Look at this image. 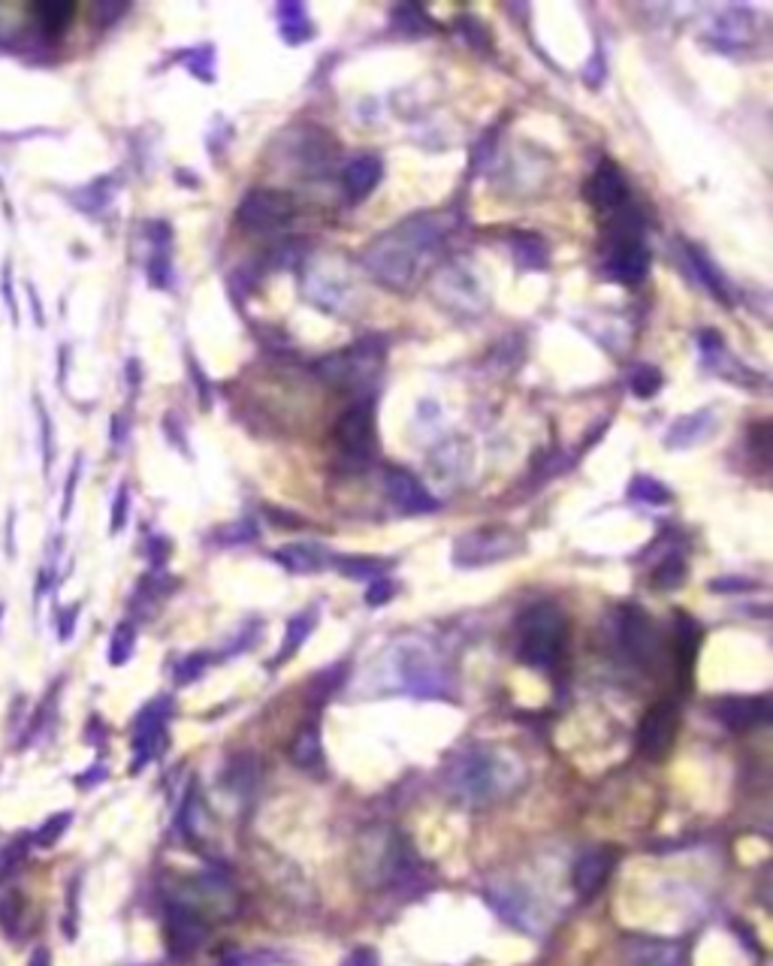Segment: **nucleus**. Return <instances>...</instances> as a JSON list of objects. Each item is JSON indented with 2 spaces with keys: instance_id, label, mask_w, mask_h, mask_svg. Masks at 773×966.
Returning <instances> with one entry per match:
<instances>
[{
  "instance_id": "nucleus-1",
  "label": "nucleus",
  "mask_w": 773,
  "mask_h": 966,
  "mask_svg": "<svg viewBox=\"0 0 773 966\" xmlns=\"http://www.w3.org/2000/svg\"><path fill=\"white\" fill-rule=\"evenodd\" d=\"M523 783V764L505 749H478L460 752L448 771H444V785L453 795V801L469 806H490L511 795L516 785Z\"/></svg>"
},
{
  "instance_id": "nucleus-2",
  "label": "nucleus",
  "mask_w": 773,
  "mask_h": 966,
  "mask_svg": "<svg viewBox=\"0 0 773 966\" xmlns=\"http://www.w3.org/2000/svg\"><path fill=\"white\" fill-rule=\"evenodd\" d=\"M516 653L529 667L548 671L559 662V655L565 650V637H569V623L565 613L559 611L556 604H535L529 607L520 623H516Z\"/></svg>"
},
{
  "instance_id": "nucleus-3",
  "label": "nucleus",
  "mask_w": 773,
  "mask_h": 966,
  "mask_svg": "<svg viewBox=\"0 0 773 966\" xmlns=\"http://www.w3.org/2000/svg\"><path fill=\"white\" fill-rule=\"evenodd\" d=\"M432 233L426 224H405L399 227L390 239H381L372 251H369V266L381 281L390 284H405L414 275V269L420 263V254L426 251L432 242Z\"/></svg>"
},
{
  "instance_id": "nucleus-4",
  "label": "nucleus",
  "mask_w": 773,
  "mask_h": 966,
  "mask_svg": "<svg viewBox=\"0 0 773 966\" xmlns=\"http://www.w3.org/2000/svg\"><path fill=\"white\" fill-rule=\"evenodd\" d=\"M483 897L493 906L495 913L502 915L508 924L520 927L523 934H538L544 930V906L532 897V894L516 885V882H486Z\"/></svg>"
},
{
  "instance_id": "nucleus-5",
  "label": "nucleus",
  "mask_w": 773,
  "mask_h": 966,
  "mask_svg": "<svg viewBox=\"0 0 773 966\" xmlns=\"http://www.w3.org/2000/svg\"><path fill=\"white\" fill-rule=\"evenodd\" d=\"M335 444H339L342 460L357 462V465L372 460V453H375V405L369 399L351 405L339 417V423H335Z\"/></svg>"
},
{
  "instance_id": "nucleus-6",
  "label": "nucleus",
  "mask_w": 773,
  "mask_h": 966,
  "mask_svg": "<svg viewBox=\"0 0 773 966\" xmlns=\"http://www.w3.org/2000/svg\"><path fill=\"white\" fill-rule=\"evenodd\" d=\"M290 218H293V200H290L288 193L251 191L239 203V221L248 230H258V233L281 230V227L290 224Z\"/></svg>"
},
{
  "instance_id": "nucleus-7",
  "label": "nucleus",
  "mask_w": 773,
  "mask_h": 966,
  "mask_svg": "<svg viewBox=\"0 0 773 966\" xmlns=\"http://www.w3.org/2000/svg\"><path fill=\"white\" fill-rule=\"evenodd\" d=\"M676 728H680L676 704L662 701V704L646 710V716L641 720V728H638V749H641V755L653 758V762L667 755L676 741Z\"/></svg>"
},
{
  "instance_id": "nucleus-8",
  "label": "nucleus",
  "mask_w": 773,
  "mask_h": 966,
  "mask_svg": "<svg viewBox=\"0 0 773 966\" xmlns=\"http://www.w3.org/2000/svg\"><path fill=\"white\" fill-rule=\"evenodd\" d=\"M167 716H170V701L158 698L154 704L142 710L137 720V731H133V749H137V771L142 764H149L167 743Z\"/></svg>"
},
{
  "instance_id": "nucleus-9",
  "label": "nucleus",
  "mask_w": 773,
  "mask_h": 966,
  "mask_svg": "<svg viewBox=\"0 0 773 966\" xmlns=\"http://www.w3.org/2000/svg\"><path fill=\"white\" fill-rule=\"evenodd\" d=\"M586 197H590V203L602 212L604 218L616 215V212H623L625 205H629V200H632V191H629V182H625V175L613 163H602L599 170H595V175L590 179V188H586Z\"/></svg>"
},
{
  "instance_id": "nucleus-10",
  "label": "nucleus",
  "mask_w": 773,
  "mask_h": 966,
  "mask_svg": "<svg viewBox=\"0 0 773 966\" xmlns=\"http://www.w3.org/2000/svg\"><path fill=\"white\" fill-rule=\"evenodd\" d=\"M620 644L638 665H650L655 658L659 644H655L653 623H650V616L641 607H625L623 616H620Z\"/></svg>"
},
{
  "instance_id": "nucleus-11",
  "label": "nucleus",
  "mask_w": 773,
  "mask_h": 966,
  "mask_svg": "<svg viewBox=\"0 0 773 966\" xmlns=\"http://www.w3.org/2000/svg\"><path fill=\"white\" fill-rule=\"evenodd\" d=\"M520 547L514 537H511V532H493V529H486V532H472V535H465L462 541H456V562L460 565H481V562H495V559H505L508 553H514V550Z\"/></svg>"
},
{
  "instance_id": "nucleus-12",
  "label": "nucleus",
  "mask_w": 773,
  "mask_h": 966,
  "mask_svg": "<svg viewBox=\"0 0 773 966\" xmlns=\"http://www.w3.org/2000/svg\"><path fill=\"white\" fill-rule=\"evenodd\" d=\"M167 936H170L172 952L188 955L193 948H200L205 939V922L200 909H193L188 903H170L167 909Z\"/></svg>"
},
{
  "instance_id": "nucleus-13",
  "label": "nucleus",
  "mask_w": 773,
  "mask_h": 966,
  "mask_svg": "<svg viewBox=\"0 0 773 966\" xmlns=\"http://www.w3.org/2000/svg\"><path fill=\"white\" fill-rule=\"evenodd\" d=\"M608 269L613 279L634 284L646 275L650 269V254H646L644 239H611L608 242Z\"/></svg>"
},
{
  "instance_id": "nucleus-14",
  "label": "nucleus",
  "mask_w": 773,
  "mask_h": 966,
  "mask_svg": "<svg viewBox=\"0 0 773 966\" xmlns=\"http://www.w3.org/2000/svg\"><path fill=\"white\" fill-rule=\"evenodd\" d=\"M713 716L731 731H750L755 725L771 720V704L764 698H741V695H731V698H716L713 701Z\"/></svg>"
},
{
  "instance_id": "nucleus-15",
  "label": "nucleus",
  "mask_w": 773,
  "mask_h": 966,
  "mask_svg": "<svg viewBox=\"0 0 773 966\" xmlns=\"http://www.w3.org/2000/svg\"><path fill=\"white\" fill-rule=\"evenodd\" d=\"M384 486H386V495H390L402 511H420V514H426V511H435V507H439V502L423 490V483H418V477H411V474L402 472V469H386Z\"/></svg>"
},
{
  "instance_id": "nucleus-16",
  "label": "nucleus",
  "mask_w": 773,
  "mask_h": 966,
  "mask_svg": "<svg viewBox=\"0 0 773 966\" xmlns=\"http://www.w3.org/2000/svg\"><path fill=\"white\" fill-rule=\"evenodd\" d=\"M613 864H616V858H613L611 848H592L586 855H580L574 869H571V882H574L580 897H592L599 892L604 879L611 876Z\"/></svg>"
},
{
  "instance_id": "nucleus-17",
  "label": "nucleus",
  "mask_w": 773,
  "mask_h": 966,
  "mask_svg": "<svg viewBox=\"0 0 773 966\" xmlns=\"http://www.w3.org/2000/svg\"><path fill=\"white\" fill-rule=\"evenodd\" d=\"M625 966H680V948L665 939H625Z\"/></svg>"
},
{
  "instance_id": "nucleus-18",
  "label": "nucleus",
  "mask_w": 773,
  "mask_h": 966,
  "mask_svg": "<svg viewBox=\"0 0 773 966\" xmlns=\"http://www.w3.org/2000/svg\"><path fill=\"white\" fill-rule=\"evenodd\" d=\"M381 182V161L375 158H357L342 170V184L351 200H363L375 191Z\"/></svg>"
},
{
  "instance_id": "nucleus-19",
  "label": "nucleus",
  "mask_w": 773,
  "mask_h": 966,
  "mask_svg": "<svg viewBox=\"0 0 773 966\" xmlns=\"http://www.w3.org/2000/svg\"><path fill=\"white\" fill-rule=\"evenodd\" d=\"M290 758H293V764L302 767V771H321L323 746H321V734H318L314 725L302 728L300 734L293 737V743H290Z\"/></svg>"
},
{
  "instance_id": "nucleus-20",
  "label": "nucleus",
  "mask_w": 773,
  "mask_h": 966,
  "mask_svg": "<svg viewBox=\"0 0 773 966\" xmlns=\"http://www.w3.org/2000/svg\"><path fill=\"white\" fill-rule=\"evenodd\" d=\"M281 565L293 574H309V571H321L323 556H318V550L302 547V544H293V547H284L275 553Z\"/></svg>"
},
{
  "instance_id": "nucleus-21",
  "label": "nucleus",
  "mask_w": 773,
  "mask_h": 966,
  "mask_svg": "<svg viewBox=\"0 0 773 966\" xmlns=\"http://www.w3.org/2000/svg\"><path fill=\"white\" fill-rule=\"evenodd\" d=\"M312 625H314L312 613H300V616H293V620L288 623V634H284V644H281L279 658H275V662H284V658H290V655L297 653V650L302 646V641L312 634Z\"/></svg>"
},
{
  "instance_id": "nucleus-22",
  "label": "nucleus",
  "mask_w": 773,
  "mask_h": 966,
  "mask_svg": "<svg viewBox=\"0 0 773 966\" xmlns=\"http://www.w3.org/2000/svg\"><path fill=\"white\" fill-rule=\"evenodd\" d=\"M689 254H692V263H695V272H699L701 279H704V284H707V288L713 290V293H716V296H720L722 302H729V300H731L729 284H725V281L720 279V272H716V269H713V263H710V260L704 258V254H701V251H689Z\"/></svg>"
},
{
  "instance_id": "nucleus-23",
  "label": "nucleus",
  "mask_w": 773,
  "mask_h": 966,
  "mask_svg": "<svg viewBox=\"0 0 773 966\" xmlns=\"http://www.w3.org/2000/svg\"><path fill=\"white\" fill-rule=\"evenodd\" d=\"M683 577H686V565H683V559L667 556L665 562L655 568L653 583L659 586V590H674V586H680V583H683Z\"/></svg>"
},
{
  "instance_id": "nucleus-24",
  "label": "nucleus",
  "mask_w": 773,
  "mask_h": 966,
  "mask_svg": "<svg viewBox=\"0 0 773 966\" xmlns=\"http://www.w3.org/2000/svg\"><path fill=\"white\" fill-rule=\"evenodd\" d=\"M629 495L638 499V502H646V505H659V502H667L671 493L659 481H650V477H638V481L629 486Z\"/></svg>"
},
{
  "instance_id": "nucleus-25",
  "label": "nucleus",
  "mask_w": 773,
  "mask_h": 966,
  "mask_svg": "<svg viewBox=\"0 0 773 966\" xmlns=\"http://www.w3.org/2000/svg\"><path fill=\"white\" fill-rule=\"evenodd\" d=\"M133 644H137V634L130 625H119V632L112 634V646H109V662L112 665H124L133 653Z\"/></svg>"
},
{
  "instance_id": "nucleus-26",
  "label": "nucleus",
  "mask_w": 773,
  "mask_h": 966,
  "mask_svg": "<svg viewBox=\"0 0 773 966\" xmlns=\"http://www.w3.org/2000/svg\"><path fill=\"white\" fill-rule=\"evenodd\" d=\"M339 568H342L348 577L372 580V577H378L381 571H384V565H381V562H375V559L354 556V559H342V562H339Z\"/></svg>"
},
{
  "instance_id": "nucleus-27",
  "label": "nucleus",
  "mask_w": 773,
  "mask_h": 966,
  "mask_svg": "<svg viewBox=\"0 0 773 966\" xmlns=\"http://www.w3.org/2000/svg\"><path fill=\"white\" fill-rule=\"evenodd\" d=\"M659 384H662V375L655 372V369H650V365H644V369H638L632 378V386L638 396H653L655 390H659Z\"/></svg>"
},
{
  "instance_id": "nucleus-28",
  "label": "nucleus",
  "mask_w": 773,
  "mask_h": 966,
  "mask_svg": "<svg viewBox=\"0 0 773 966\" xmlns=\"http://www.w3.org/2000/svg\"><path fill=\"white\" fill-rule=\"evenodd\" d=\"M67 825H70V813H64V816H52L43 827H40V831H37V843H40V846H52L54 839L64 834Z\"/></svg>"
},
{
  "instance_id": "nucleus-29",
  "label": "nucleus",
  "mask_w": 773,
  "mask_h": 966,
  "mask_svg": "<svg viewBox=\"0 0 773 966\" xmlns=\"http://www.w3.org/2000/svg\"><path fill=\"white\" fill-rule=\"evenodd\" d=\"M205 662H209L205 655H191V658H184L182 665H179V671H175V680H179V683H191V680H197V676L203 674Z\"/></svg>"
},
{
  "instance_id": "nucleus-30",
  "label": "nucleus",
  "mask_w": 773,
  "mask_h": 966,
  "mask_svg": "<svg viewBox=\"0 0 773 966\" xmlns=\"http://www.w3.org/2000/svg\"><path fill=\"white\" fill-rule=\"evenodd\" d=\"M390 595H393V586H390L386 580L378 577L375 583L369 586V595H365V602L372 604V607H378V604H384L386 598H390Z\"/></svg>"
},
{
  "instance_id": "nucleus-31",
  "label": "nucleus",
  "mask_w": 773,
  "mask_h": 966,
  "mask_svg": "<svg viewBox=\"0 0 773 966\" xmlns=\"http://www.w3.org/2000/svg\"><path fill=\"white\" fill-rule=\"evenodd\" d=\"M344 966H378V957L372 948H360V952H354V955H351V960H348Z\"/></svg>"
},
{
  "instance_id": "nucleus-32",
  "label": "nucleus",
  "mask_w": 773,
  "mask_h": 966,
  "mask_svg": "<svg viewBox=\"0 0 773 966\" xmlns=\"http://www.w3.org/2000/svg\"><path fill=\"white\" fill-rule=\"evenodd\" d=\"M28 966H52V957H49V952H46V948H40V952L31 957V964Z\"/></svg>"
}]
</instances>
